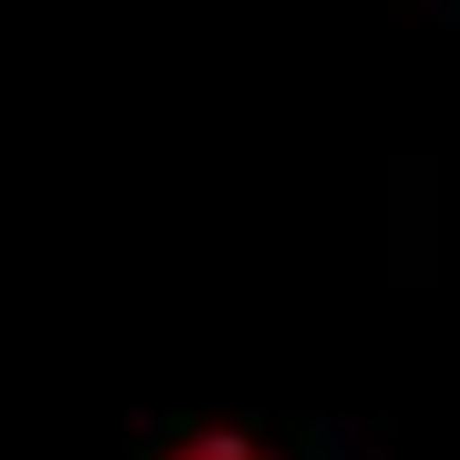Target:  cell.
<instances>
[{"label":"cell","mask_w":460,"mask_h":460,"mask_svg":"<svg viewBox=\"0 0 460 460\" xmlns=\"http://www.w3.org/2000/svg\"><path fill=\"white\" fill-rule=\"evenodd\" d=\"M154 460H287L277 440H256V429H226V420H205V429H174Z\"/></svg>","instance_id":"cell-1"}]
</instances>
